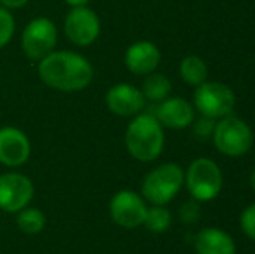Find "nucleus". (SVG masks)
Returning <instances> with one entry per match:
<instances>
[{"mask_svg":"<svg viewBox=\"0 0 255 254\" xmlns=\"http://www.w3.org/2000/svg\"><path fill=\"white\" fill-rule=\"evenodd\" d=\"M37 75L54 91L82 92L94 80V66L80 52L56 49L37 63Z\"/></svg>","mask_w":255,"mask_h":254,"instance_id":"f257e3e1","label":"nucleus"},{"mask_svg":"<svg viewBox=\"0 0 255 254\" xmlns=\"http://www.w3.org/2000/svg\"><path fill=\"white\" fill-rule=\"evenodd\" d=\"M125 148L137 162L149 164L160 159L165 148V129L153 113L141 112L132 117L125 129Z\"/></svg>","mask_w":255,"mask_h":254,"instance_id":"f03ea898","label":"nucleus"},{"mask_svg":"<svg viewBox=\"0 0 255 254\" xmlns=\"http://www.w3.org/2000/svg\"><path fill=\"white\" fill-rule=\"evenodd\" d=\"M184 188V169L175 162L153 167L141 183V195L149 206H168Z\"/></svg>","mask_w":255,"mask_h":254,"instance_id":"7ed1b4c3","label":"nucleus"},{"mask_svg":"<svg viewBox=\"0 0 255 254\" xmlns=\"http://www.w3.org/2000/svg\"><path fill=\"white\" fill-rule=\"evenodd\" d=\"M224 187L222 169L215 160L208 157H198L184 171V188L189 197L200 204L215 200Z\"/></svg>","mask_w":255,"mask_h":254,"instance_id":"20e7f679","label":"nucleus"},{"mask_svg":"<svg viewBox=\"0 0 255 254\" xmlns=\"http://www.w3.org/2000/svg\"><path fill=\"white\" fill-rule=\"evenodd\" d=\"M210 139L219 153L231 159H238L252 150L254 131L245 120L231 113L224 119L215 120Z\"/></svg>","mask_w":255,"mask_h":254,"instance_id":"39448f33","label":"nucleus"},{"mask_svg":"<svg viewBox=\"0 0 255 254\" xmlns=\"http://www.w3.org/2000/svg\"><path fill=\"white\" fill-rule=\"evenodd\" d=\"M191 103L198 115L219 120L235 112L236 94L231 85L224 84V82L205 80L203 84L195 87Z\"/></svg>","mask_w":255,"mask_h":254,"instance_id":"423d86ee","label":"nucleus"},{"mask_svg":"<svg viewBox=\"0 0 255 254\" xmlns=\"http://www.w3.org/2000/svg\"><path fill=\"white\" fill-rule=\"evenodd\" d=\"M59 33L57 26L51 17H35L24 26L21 33V49L24 56L31 61H40L52 51H56Z\"/></svg>","mask_w":255,"mask_h":254,"instance_id":"0eeeda50","label":"nucleus"},{"mask_svg":"<svg viewBox=\"0 0 255 254\" xmlns=\"http://www.w3.org/2000/svg\"><path fill=\"white\" fill-rule=\"evenodd\" d=\"M149 204L142 199L141 193L134 190H118L110 199V218L115 225L125 230H135L144 225L146 211Z\"/></svg>","mask_w":255,"mask_h":254,"instance_id":"6e6552de","label":"nucleus"},{"mask_svg":"<svg viewBox=\"0 0 255 254\" xmlns=\"http://www.w3.org/2000/svg\"><path fill=\"white\" fill-rule=\"evenodd\" d=\"M63 26L66 38L77 47H89L101 35V19L89 5L71 7Z\"/></svg>","mask_w":255,"mask_h":254,"instance_id":"1a4fd4ad","label":"nucleus"},{"mask_svg":"<svg viewBox=\"0 0 255 254\" xmlns=\"http://www.w3.org/2000/svg\"><path fill=\"white\" fill-rule=\"evenodd\" d=\"M35 195V185L30 176L17 171L0 174V209L3 213L16 214L30 206Z\"/></svg>","mask_w":255,"mask_h":254,"instance_id":"9d476101","label":"nucleus"},{"mask_svg":"<svg viewBox=\"0 0 255 254\" xmlns=\"http://www.w3.org/2000/svg\"><path fill=\"white\" fill-rule=\"evenodd\" d=\"M31 157L30 136L16 126L0 127V164L7 169L24 166Z\"/></svg>","mask_w":255,"mask_h":254,"instance_id":"9b49d317","label":"nucleus"},{"mask_svg":"<svg viewBox=\"0 0 255 254\" xmlns=\"http://www.w3.org/2000/svg\"><path fill=\"white\" fill-rule=\"evenodd\" d=\"M104 103L113 115L132 119L137 113L144 112L148 101L142 96L141 87H135L127 82H120V84H115L108 89L106 96H104Z\"/></svg>","mask_w":255,"mask_h":254,"instance_id":"f8f14e48","label":"nucleus"},{"mask_svg":"<svg viewBox=\"0 0 255 254\" xmlns=\"http://www.w3.org/2000/svg\"><path fill=\"white\" fill-rule=\"evenodd\" d=\"M153 115L163 129H170V131H184L191 127L193 120L196 119L193 103L181 96H168L167 99L156 103V110Z\"/></svg>","mask_w":255,"mask_h":254,"instance_id":"ddd939ff","label":"nucleus"},{"mask_svg":"<svg viewBox=\"0 0 255 254\" xmlns=\"http://www.w3.org/2000/svg\"><path fill=\"white\" fill-rule=\"evenodd\" d=\"M161 61V52L156 44L149 40H137L130 44L125 51L124 63L132 75L146 77L156 71Z\"/></svg>","mask_w":255,"mask_h":254,"instance_id":"4468645a","label":"nucleus"},{"mask_svg":"<svg viewBox=\"0 0 255 254\" xmlns=\"http://www.w3.org/2000/svg\"><path fill=\"white\" fill-rule=\"evenodd\" d=\"M196 254H236V242L219 227H205L195 235Z\"/></svg>","mask_w":255,"mask_h":254,"instance_id":"2eb2a0df","label":"nucleus"},{"mask_svg":"<svg viewBox=\"0 0 255 254\" xmlns=\"http://www.w3.org/2000/svg\"><path fill=\"white\" fill-rule=\"evenodd\" d=\"M141 92L144 96L146 101L149 103H160L163 99H167L172 92V82L167 75L158 73V71H153V73L146 75L144 80H142L141 85Z\"/></svg>","mask_w":255,"mask_h":254,"instance_id":"dca6fc26","label":"nucleus"},{"mask_svg":"<svg viewBox=\"0 0 255 254\" xmlns=\"http://www.w3.org/2000/svg\"><path fill=\"white\" fill-rule=\"evenodd\" d=\"M45 225H47L45 213L31 204L16 213V227L26 235H38L40 232H44Z\"/></svg>","mask_w":255,"mask_h":254,"instance_id":"f3484780","label":"nucleus"},{"mask_svg":"<svg viewBox=\"0 0 255 254\" xmlns=\"http://www.w3.org/2000/svg\"><path fill=\"white\" fill-rule=\"evenodd\" d=\"M179 75L188 85H196L203 84L208 77V68L207 63L203 61V58L196 54H188L182 58L181 64H179Z\"/></svg>","mask_w":255,"mask_h":254,"instance_id":"a211bd4d","label":"nucleus"},{"mask_svg":"<svg viewBox=\"0 0 255 254\" xmlns=\"http://www.w3.org/2000/svg\"><path fill=\"white\" fill-rule=\"evenodd\" d=\"M172 213L167 206H148L142 227L151 234H165L172 227Z\"/></svg>","mask_w":255,"mask_h":254,"instance_id":"6ab92c4d","label":"nucleus"},{"mask_svg":"<svg viewBox=\"0 0 255 254\" xmlns=\"http://www.w3.org/2000/svg\"><path fill=\"white\" fill-rule=\"evenodd\" d=\"M16 33V19L12 12L0 5V49H3Z\"/></svg>","mask_w":255,"mask_h":254,"instance_id":"aec40b11","label":"nucleus"},{"mask_svg":"<svg viewBox=\"0 0 255 254\" xmlns=\"http://www.w3.org/2000/svg\"><path fill=\"white\" fill-rule=\"evenodd\" d=\"M240 228L243 235L249 237L250 241L255 242V202L247 206L240 214Z\"/></svg>","mask_w":255,"mask_h":254,"instance_id":"412c9836","label":"nucleus"},{"mask_svg":"<svg viewBox=\"0 0 255 254\" xmlns=\"http://www.w3.org/2000/svg\"><path fill=\"white\" fill-rule=\"evenodd\" d=\"M179 220L184 225H195L200 220V202H196L195 199L186 200L181 207H179Z\"/></svg>","mask_w":255,"mask_h":254,"instance_id":"4be33fe9","label":"nucleus"},{"mask_svg":"<svg viewBox=\"0 0 255 254\" xmlns=\"http://www.w3.org/2000/svg\"><path fill=\"white\" fill-rule=\"evenodd\" d=\"M191 127H193L195 136L207 139V138H212V132H214V127H215V120L200 115V117H196V119L193 120Z\"/></svg>","mask_w":255,"mask_h":254,"instance_id":"5701e85b","label":"nucleus"},{"mask_svg":"<svg viewBox=\"0 0 255 254\" xmlns=\"http://www.w3.org/2000/svg\"><path fill=\"white\" fill-rule=\"evenodd\" d=\"M30 0H0V5L5 7L9 10H14V9H21L24 7Z\"/></svg>","mask_w":255,"mask_h":254,"instance_id":"b1692460","label":"nucleus"},{"mask_svg":"<svg viewBox=\"0 0 255 254\" xmlns=\"http://www.w3.org/2000/svg\"><path fill=\"white\" fill-rule=\"evenodd\" d=\"M70 7H84V5H89L91 0H64Z\"/></svg>","mask_w":255,"mask_h":254,"instance_id":"393cba45","label":"nucleus"},{"mask_svg":"<svg viewBox=\"0 0 255 254\" xmlns=\"http://www.w3.org/2000/svg\"><path fill=\"white\" fill-rule=\"evenodd\" d=\"M249 183H250V188L255 192V167L252 169V173H250V178H249Z\"/></svg>","mask_w":255,"mask_h":254,"instance_id":"a878e982","label":"nucleus"}]
</instances>
